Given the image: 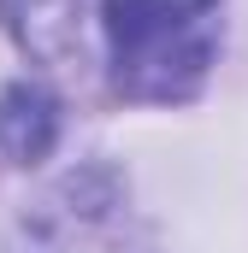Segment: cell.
<instances>
[{"label":"cell","instance_id":"cell-1","mask_svg":"<svg viewBox=\"0 0 248 253\" xmlns=\"http://www.w3.org/2000/svg\"><path fill=\"white\" fill-rule=\"evenodd\" d=\"M107 47L124 100H189L219 53V0H107Z\"/></svg>","mask_w":248,"mask_h":253},{"label":"cell","instance_id":"cell-2","mask_svg":"<svg viewBox=\"0 0 248 253\" xmlns=\"http://www.w3.org/2000/svg\"><path fill=\"white\" fill-rule=\"evenodd\" d=\"M54 129H60V118H54V100L42 88L18 83L0 100V147H6V159H42L54 147Z\"/></svg>","mask_w":248,"mask_h":253}]
</instances>
